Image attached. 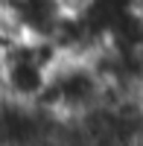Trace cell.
Segmentation results:
<instances>
[{"instance_id": "cell-1", "label": "cell", "mask_w": 143, "mask_h": 146, "mask_svg": "<svg viewBox=\"0 0 143 146\" xmlns=\"http://www.w3.org/2000/svg\"><path fill=\"white\" fill-rule=\"evenodd\" d=\"M102 94L105 85L88 58H62L35 105L58 120H82L99 108Z\"/></svg>"}, {"instance_id": "cell-2", "label": "cell", "mask_w": 143, "mask_h": 146, "mask_svg": "<svg viewBox=\"0 0 143 146\" xmlns=\"http://www.w3.org/2000/svg\"><path fill=\"white\" fill-rule=\"evenodd\" d=\"M58 62H62V53L53 41H18L3 53V96L35 105Z\"/></svg>"}, {"instance_id": "cell-3", "label": "cell", "mask_w": 143, "mask_h": 146, "mask_svg": "<svg viewBox=\"0 0 143 146\" xmlns=\"http://www.w3.org/2000/svg\"><path fill=\"white\" fill-rule=\"evenodd\" d=\"M0 96H3V50H0Z\"/></svg>"}, {"instance_id": "cell-4", "label": "cell", "mask_w": 143, "mask_h": 146, "mask_svg": "<svg viewBox=\"0 0 143 146\" xmlns=\"http://www.w3.org/2000/svg\"><path fill=\"white\" fill-rule=\"evenodd\" d=\"M128 146H143V140H134V143H128Z\"/></svg>"}]
</instances>
